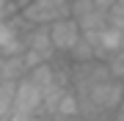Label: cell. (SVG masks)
<instances>
[{
    "mask_svg": "<svg viewBox=\"0 0 124 121\" xmlns=\"http://www.w3.org/2000/svg\"><path fill=\"white\" fill-rule=\"evenodd\" d=\"M41 99H44V88L36 85L31 77H19L17 88H14V105H11V121H28L41 116Z\"/></svg>",
    "mask_w": 124,
    "mask_h": 121,
    "instance_id": "obj_1",
    "label": "cell"
},
{
    "mask_svg": "<svg viewBox=\"0 0 124 121\" xmlns=\"http://www.w3.org/2000/svg\"><path fill=\"white\" fill-rule=\"evenodd\" d=\"M19 14L31 25H50L72 14V0H25Z\"/></svg>",
    "mask_w": 124,
    "mask_h": 121,
    "instance_id": "obj_2",
    "label": "cell"
},
{
    "mask_svg": "<svg viewBox=\"0 0 124 121\" xmlns=\"http://www.w3.org/2000/svg\"><path fill=\"white\" fill-rule=\"evenodd\" d=\"M50 39H53V47H55V52H69L72 47L80 41V36H83V30H80V25H77V19L72 17H61V19H55V22H50Z\"/></svg>",
    "mask_w": 124,
    "mask_h": 121,
    "instance_id": "obj_3",
    "label": "cell"
},
{
    "mask_svg": "<svg viewBox=\"0 0 124 121\" xmlns=\"http://www.w3.org/2000/svg\"><path fill=\"white\" fill-rule=\"evenodd\" d=\"M25 47L36 50L44 61H50L55 55V47H53V39H50V28L47 25H33L31 30L25 33Z\"/></svg>",
    "mask_w": 124,
    "mask_h": 121,
    "instance_id": "obj_4",
    "label": "cell"
},
{
    "mask_svg": "<svg viewBox=\"0 0 124 121\" xmlns=\"http://www.w3.org/2000/svg\"><path fill=\"white\" fill-rule=\"evenodd\" d=\"M25 74H28V69H25L22 55H6V58H0V80H14L17 83Z\"/></svg>",
    "mask_w": 124,
    "mask_h": 121,
    "instance_id": "obj_5",
    "label": "cell"
},
{
    "mask_svg": "<svg viewBox=\"0 0 124 121\" xmlns=\"http://www.w3.org/2000/svg\"><path fill=\"white\" fill-rule=\"evenodd\" d=\"M72 116H77V91L72 85H66L61 99H58V105H55V116L53 118H72Z\"/></svg>",
    "mask_w": 124,
    "mask_h": 121,
    "instance_id": "obj_6",
    "label": "cell"
},
{
    "mask_svg": "<svg viewBox=\"0 0 124 121\" xmlns=\"http://www.w3.org/2000/svg\"><path fill=\"white\" fill-rule=\"evenodd\" d=\"M28 77H31L36 85H41V88H50V85H55V83H58L55 69H53V63H50V61H41L39 66H33L31 72H28Z\"/></svg>",
    "mask_w": 124,
    "mask_h": 121,
    "instance_id": "obj_7",
    "label": "cell"
},
{
    "mask_svg": "<svg viewBox=\"0 0 124 121\" xmlns=\"http://www.w3.org/2000/svg\"><path fill=\"white\" fill-rule=\"evenodd\" d=\"M66 55H69V61H72V63H85V61L99 58V55H97V47H94V44H91V41L85 39V36H80V41H77V44L69 50Z\"/></svg>",
    "mask_w": 124,
    "mask_h": 121,
    "instance_id": "obj_8",
    "label": "cell"
},
{
    "mask_svg": "<svg viewBox=\"0 0 124 121\" xmlns=\"http://www.w3.org/2000/svg\"><path fill=\"white\" fill-rule=\"evenodd\" d=\"M14 88H17V83H14V80H0V118H8V116H11Z\"/></svg>",
    "mask_w": 124,
    "mask_h": 121,
    "instance_id": "obj_9",
    "label": "cell"
},
{
    "mask_svg": "<svg viewBox=\"0 0 124 121\" xmlns=\"http://www.w3.org/2000/svg\"><path fill=\"white\" fill-rule=\"evenodd\" d=\"M94 3H97L99 8H105V11H108V8H110V6L116 3V0H94Z\"/></svg>",
    "mask_w": 124,
    "mask_h": 121,
    "instance_id": "obj_10",
    "label": "cell"
},
{
    "mask_svg": "<svg viewBox=\"0 0 124 121\" xmlns=\"http://www.w3.org/2000/svg\"><path fill=\"white\" fill-rule=\"evenodd\" d=\"M121 50H124V28H121Z\"/></svg>",
    "mask_w": 124,
    "mask_h": 121,
    "instance_id": "obj_11",
    "label": "cell"
},
{
    "mask_svg": "<svg viewBox=\"0 0 124 121\" xmlns=\"http://www.w3.org/2000/svg\"><path fill=\"white\" fill-rule=\"evenodd\" d=\"M121 3H124V0H121Z\"/></svg>",
    "mask_w": 124,
    "mask_h": 121,
    "instance_id": "obj_12",
    "label": "cell"
},
{
    "mask_svg": "<svg viewBox=\"0 0 124 121\" xmlns=\"http://www.w3.org/2000/svg\"><path fill=\"white\" fill-rule=\"evenodd\" d=\"M121 105H124V102H121Z\"/></svg>",
    "mask_w": 124,
    "mask_h": 121,
    "instance_id": "obj_13",
    "label": "cell"
}]
</instances>
